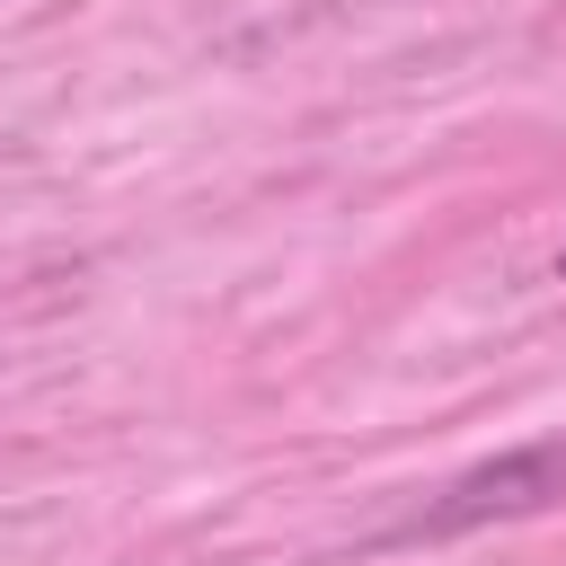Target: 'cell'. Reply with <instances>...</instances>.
I'll list each match as a JSON object with an SVG mask.
<instances>
[{
	"instance_id": "cell-1",
	"label": "cell",
	"mask_w": 566,
	"mask_h": 566,
	"mask_svg": "<svg viewBox=\"0 0 566 566\" xmlns=\"http://www.w3.org/2000/svg\"><path fill=\"white\" fill-rule=\"evenodd\" d=\"M557 504H566V433H539V442H513V451L460 469L442 495H424L407 522H389V539H460V531L531 522V513H557Z\"/></svg>"
},
{
	"instance_id": "cell-2",
	"label": "cell",
	"mask_w": 566,
	"mask_h": 566,
	"mask_svg": "<svg viewBox=\"0 0 566 566\" xmlns=\"http://www.w3.org/2000/svg\"><path fill=\"white\" fill-rule=\"evenodd\" d=\"M557 283H566V248H557Z\"/></svg>"
}]
</instances>
